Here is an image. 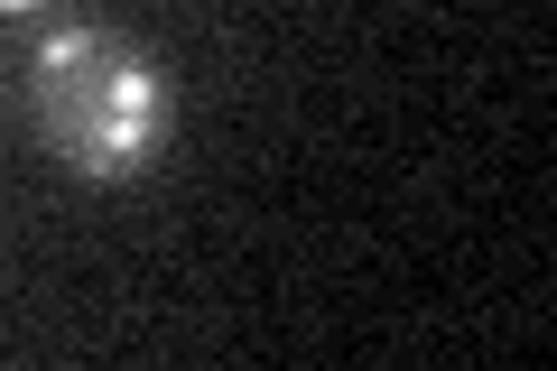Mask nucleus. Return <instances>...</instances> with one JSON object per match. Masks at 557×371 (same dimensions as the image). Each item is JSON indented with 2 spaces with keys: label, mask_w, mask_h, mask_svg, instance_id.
I'll return each instance as SVG.
<instances>
[{
  "label": "nucleus",
  "mask_w": 557,
  "mask_h": 371,
  "mask_svg": "<svg viewBox=\"0 0 557 371\" xmlns=\"http://www.w3.org/2000/svg\"><path fill=\"white\" fill-rule=\"evenodd\" d=\"M28 102L75 176H139L168 149V65L121 28H57L28 57Z\"/></svg>",
  "instance_id": "1"
},
{
  "label": "nucleus",
  "mask_w": 557,
  "mask_h": 371,
  "mask_svg": "<svg viewBox=\"0 0 557 371\" xmlns=\"http://www.w3.org/2000/svg\"><path fill=\"white\" fill-rule=\"evenodd\" d=\"M0 10H38V0H0Z\"/></svg>",
  "instance_id": "2"
}]
</instances>
